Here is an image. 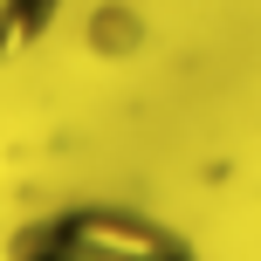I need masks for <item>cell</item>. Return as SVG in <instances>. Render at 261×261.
Returning a JSON list of instances; mask_svg holds the SVG:
<instances>
[{"instance_id":"cell-1","label":"cell","mask_w":261,"mask_h":261,"mask_svg":"<svg viewBox=\"0 0 261 261\" xmlns=\"http://www.w3.org/2000/svg\"><path fill=\"white\" fill-rule=\"evenodd\" d=\"M0 261H199L172 220L124 199H62L7 234Z\"/></svg>"},{"instance_id":"cell-2","label":"cell","mask_w":261,"mask_h":261,"mask_svg":"<svg viewBox=\"0 0 261 261\" xmlns=\"http://www.w3.org/2000/svg\"><path fill=\"white\" fill-rule=\"evenodd\" d=\"M55 21H62V0H0V69L21 62L35 41H48Z\"/></svg>"}]
</instances>
